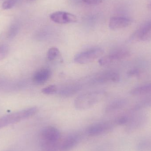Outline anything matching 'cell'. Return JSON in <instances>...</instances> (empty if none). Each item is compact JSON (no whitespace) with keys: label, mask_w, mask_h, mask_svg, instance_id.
<instances>
[{"label":"cell","mask_w":151,"mask_h":151,"mask_svg":"<svg viewBox=\"0 0 151 151\" xmlns=\"http://www.w3.org/2000/svg\"><path fill=\"white\" fill-rule=\"evenodd\" d=\"M103 90L94 91L81 94L74 101V106L78 110H85L95 106L106 96Z\"/></svg>","instance_id":"cell-1"},{"label":"cell","mask_w":151,"mask_h":151,"mask_svg":"<svg viewBox=\"0 0 151 151\" xmlns=\"http://www.w3.org/2000/svg\"><path fill=\"white\" fill-rule=\"evenodd\" d=\"M38 111L37 107H32L4 115L0 118V129L30 118Z\"/></svg>","instance_id":"cell-2"},{"label":"cell","mask_w":151,"mask_h":151,"mask_svg":"<svg viewBox=\"0 0 151 151\" xmlns=\"http://www.w3.org/2000/svg\"><path fill=\"white\" fill-rule=\"evenodd\" d=\"M104 52L101 48H92L77 54L74 57V62L79 64H87L102 57Z\"/></svg>","instance_id":"cell-3"},{"label":"cell","mask_w":151,"mask_h":151,"mask_svg":"<svg viewBox=\"0 0 151 151\" xmlns=\"http://www.w3.org/2000/svg\"><path fill=\"white\" fill-rule=\"evenodd\" d=\"M132 112L130 114L129 120L125 128V131L127 133H131L143 127L148 121L146 114L142 113Z\"/></svg>","instance_id":"cell-4"},{"label":"cell","mask_w":151,"mask_h":151,"mask_svg":"<svg viewBox=\"0 0 151 151\" xmlns=\"http://www.w3.org/2000/svg\"><path fill=\"white\" fill-rule=\"evenodd\" d=\"M130 55V52L128 50L119 49L112 51L106 55L100 58L99 60V64L102 66L107 65L114 62L125 59Z\"/></svg>","instance_id":"cell-5"},{"label":"cell","mask_w":151,"mask_h":151,"mask_svg":"<svg viewBox=\"0 0 151 151\" xmlns=\"http://www.w3.org/2000/svg\"><path fill=\"white\" fill-rule=\"evenodd\" d=\"M114 126V123L109 122H98L89 126L86 133L90 136H98L110 133L113 130Z\"/></svg>","instance_id":"cell-6"},{"label":"cell","mask_w":151,"mask_h":151,"mask_svg":"<svg viewBox=\"0 0 151 151\" xmlns=\"http://www.w3.org/2000/svg\"><path fill=\"white\" fill-rule=\"evenodd\" d=\"M41 137L42 142L58 145L61 138V133L57 128L54 126H47L42 130Z\"/></svg>","instance_id":"cell-7"},{"label":"cell","mask_w":151,"mask_h":151,"mask_svg":"<svg viewBox=\"0 0 151 151\" xmlns=\"http://www.w3.org/2000/svg\"><path fill=\"white\" fill-rule=\"evenodd\" d=\"M120 80V76L116 72L107 71L98 73L91 80L92 84H102L107 83H115Z\"/></svg>","instance_id":"cell-8"},{"label":"cell","mask_w":151,"mask_h":151,"mask_svg":"<svg viewBox=\"0 0 151 151\" xmlns=\"http://www.w3.org/2000/svg\"><path fill=\"white\" fill-rule=\"evenodd\" d=\"M131 40L148 41L151 40V20L145 22L136 31L130 38Z\"/></svg>","instance_id":"cell-9"},{"label":"cell","mask_w":151,"mask_h":151,"mask_svg":"<svg viewBox=\"0 0 151 151\" xmlns=\"http://www.w3.org/2000/svg\"><path fill=\"white\" fill-rule=\"evenodd\" d=\"M50 18L55 23L67 24L75 23L77 20L75 15L65 12L58 11L50 14Z\"/></svg>","instance_id":"cell-10"},{"label":"cell","mask_w":151,"mask_h":151,"mask_svg":"<svg viewBox=\"0 0 151 151\" xmlns=\"http://www.w3.org/2000/svg\"><path fill=\"white\" fill-rule=\"evenodd\" d=\"M80 135L77 133L68 135L60 145V151H70L78 145L80 141Z\"/></svg>","instance_id":"cell-11"},{"label":"cell","mask_w":151,"mask_h":151,"mask_svg":"<svg viewBox=\"0 0 151 151\" xmlns=\"http://www.w3.org/2000/svg\"><path fill=\"white\" fill-rule=\"evenodd\" d=\"M51 72L47 68H43L38 70L33 75V82L37 85H41L47 82L50 78Z\"/></svg>","instance_id":"cell-12"},{"label":"cell","mask_w":151,"mask_h":151,"mask_svg":"<svg viewBox=\"0 0 151 151\" xmlns=\"http://www.w3.org/2000/svg\"><path fill=\"white\" fill-rule=\"evenodd\" d=\"M130 19L122 17H114L110 19L109 27L112 30H117L127 27L132 24Z\"/></svg>","instance_id":"cell-13"},{"label":"cell","mask_w":151,"mask_h":151,"mask_svg":"<svg viewBox=\"0 0 151 151\" xmlns=\"http://www.w3.org/2000/svg\"><path fill=\"white\" fill-rule=\"evenodd\" d=\"M127 100L123 99L114 100L107 105L105 109V111L106 113L115 111L123 108L127 105Z\"/></svg>","instance_id":"cell-14"},{"label":"cell","mask_w":151,"mask_h":151,"mask_svg":"<svg viewBox=\"0 0 151 151\" xmlns=\"http://www.w3.org/2000/svg\"><path fill=\"white\" fill-rule=\"evenodd\" d=\"M81 89V86L80 84H73L69 85L60 90L59 94L63 96L70 97L79 92Z\"/></svg>","instance_id":"cell-15"},{"label":"cell","mask_w":151,"mask_h":151,"mask_svg":"<svg viewBox=\"0 0 151 151\" xmlns=\"http://www.w3.org/2000/svg\"><path fill=\"white\" fill-rule=\"evenodd\" d=\"M151 93V83L144 84L132 89L130 94L132 96H138Z\"/></svg>","instance_id":"cell-16"},{"label":"cell","mask_w":151,"mask_h":151,"mask_svg":"<svg viewBox=\"0 0 151 151\" xmlns=\"http://www.w3.org/2000/svg\"><path fill=\"white\" fill-rule=\"evenodd\" d=\"M136 151H151V138H145L137 142L136 146Z\"/></svg>","instance_id":"cell-17"},{"label":"cell","mask_w":151,"mask_h":151,"mask_svg":"<svg viewBox=\"0 0 151 151\" xmlns=\"http://www.w3.org/2000/svg\"><path fill=\"white\" fill-rule=\"evenodd\" d=\"M147 107H151V97L145 99L137 103L132 108V112L139 111Z\"/></svg>","instance_id":"cell-18"},{"label":"cell","mask_w":151,"mask_h":151,"mask_svg":"<svg viewBox=\"0 0 151 151\" xmlns=\"http://www.w3.org/2000/svg\"><path fill=\"white\" fill-rule=\"evenodd\" d=\"M60 54V51L58 48L55 47L50 48L47 53V58L49 61L55 60Z\"/></svg>","instance_id":"cell-19"},{"label":"cell","mask_w":151,"mask_h":151,"mask_svg":"<svg viewBox=\"0 0 151 151\" xmlns=\"http://www.w3.org/2000/svg\"><path fill=\"white\" fill-rule=\"evenodd\" d=\"M19 26L18 24H14L11 26L8 32V37L9 39H13L18 33Z\"/></svg>","instance_id":"cell-20"},{"label":"cell","mask_w":151,"mask_h":151,"mask_svg":"<svg viewBox=\"0 0 151 151\" xmlns=\"http://www.w3.org/2000/svg\"><path fill=\"white\" fill-rule=\"evenodd\" d=\"M129 117H130V114L119 116L114 120V125H119V126L126 125L128 122Z\"/></svg>","instance_id":"cell-21"},{"label":"cell","mask_w":151,"mask_h":151,"mask_svg":"<svg viewBox=\"0 0 151 151\" xmlns=\"http://www.w3.org/2000/svg\"><path fill=\"white\" fill-rule=\"evenodd\" d=\"M57 90V88L55 85H50L42 88V92L46 95H52L56 93Z\"/></svg>","instance_id":"cell-22"},{"label":"cell","mask_w":151,"mask_h":151,"mask_svg":"<svg viewBox=\"0 0 151 151\" xmlns=\"http://www.w3.org/2000/svg\"><path fill=\"white\" fill-rule=\"evenodd\" d=\"M19 0H6L2 4V7L4 9H10L17 4Z\"/></svg>","instance_id":"cell-23"},{"label":"cell","mask_w":151,"mask_h":151,"mask_svg":"<svg viewBox=\"0 0 151 151\" xmlns=\"http://www.w3.org/2000/svg\"><path fill=\"white\" fill-rule=\"evenodd\" d=\"M9 48L5 45H0V60L4 58L9 53Z\"/></svg>","instance_id":"cell-24"},{"label":"cell","mask_w":151,"mask_h":151,"mask_svg":"<svg viewBox=\"0 0 151 151\" xmlns=\"http://www.w3.org/2000/svg\"><path fill=\"white\" fill-rule=\"evenodd\" d=\"M85 3L90 5L99 4L102 2V0H82Z\"/></svg>","instance_id":"cell-25"},{"label":"cell","mask_w":151,"mask_h":151,"mask_svg":"<svg viewBox=\"0 0 151 151\" xmlns=\"http://www.w3.org/2000/svg\"><path fill=\"white\" fill-rule=\"evenodd\" d=\"M139 71L137 69H134V70H130V71L128 73V75L129 76H135L139 74Z\"/></svg>","instance_id":"cell-26"},{"label":"cell","mask_w":151,"mask_h":151,"mask_svg":"<svg viewBox=\"0 0 151 151\" xmlns=\"http://www.w3.org/2000/svg\"><path fill=\"white\" fill-rule=\"evenodd\" d=\"M147 8L151 10V1L147 5Z\"/></svg>","instance_id":"cell-27"}]
</instances>
